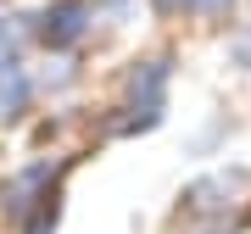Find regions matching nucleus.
Wrapping results in <instances>:
<instances>
[{
	"label": "nucleus",
	"instance_id": "nucleus-1",
	"mask_svg": "<svg viewBox=\"0 0 251 234\" xmlns=\"http://www.w3.org/2000/svg\"><path fill=\"white\" fill-rule=\"evenodd\" d=\"M168 84H173V56H151V62H134L128 72V100L123 117L112 123V134H151L168 112Z\"/></svg>",
	"mask_w": 251,
	"mask_h": 234
},
{
	"label": "nucleus",
	"instance_id": "nucleus-2",
	"mask_svg": "<svg viewBox=\"0 0 251 234\" xmlns=\"http://www.w3.org/2000/svg\"><path fill=\"white\" fill-rule=\"evenodd\" d=\"M251 184V173L246 167H229V173H206V179H196L184 189V212H196V217H229V201H234V189H246Z\"/></svg>",
	"mask_w": 251,
	"mask_h": 234
},
{
	"label": "nucleus",
	"instance_id": "nucleus-3",
	"mask_svg": "<svg viewBox=\"0 0 251 234\" xmlns=\"http://www.w3.org/2000/svg\"><path fill=\"white\" fill-rule=\"evenodd\" d=\"M90 23H95V6H90V0H56V6H45V17H39L34 34L45 39L50 50H73L84 34H90Z\"/></svg>",
	"mask_w": 251,
	"mask_h": 234
},
{
	"label": "nucleus",
	"instance_id": "nucleus-4",
	"mask_svg": "<svg viewBox=\"0 0 251 234\" xmlns=\"http://www.w3.org/2000/svg\"><path fill=\"white\" fill-rule=\"evenodd\" d=\"M34 100V84L17 62H0V117H23V106Z\"/></svg>",
	"mask_w": 251,
	"mask_h": 234
},
{
	"label": "nucleus",
	"instance_id": "nucleus-5",
	"mask_svg": "<svg viewBox=\"0 0 251 234\" xmlns=\"http://www.w3.org/2000/svg\"><path fill=\"white\" fill-rule=\"evenodd\" d=\"M56 217H62V201H56V195H50V201H45V207H39V212H34V223H28V234H56Z\"/></svg>",
	"mask_w": 251,
	"mask_h": 234
},
{
	"label": "nucleus",
	"instance_id": "nucleus-6",
	"mask_svg": "<svg viewBox=\"0 0 251 234\" xmlns=\"http://www.w3.org/2000/svg\"><path fill=\"white\" fill-rule=\"evenodd\" d=\"M229 62H234V67H251V23L229 39Z\"/></svg>",
	"mask_w": 251,
	"mask_h": 234
},
{
	"label": "nucleus",
	"instance_id": "nucleus-7",
	"mask_svg": "<svg viewBox=\"0 0 251 234\" xmlns=\"http://www.w3.org/2000/svg\"><path fill=\"white\" fill-rule=\"evenodd\" d=\"M156 17H179V11H196V0H151Z\"/></svg>",
	"mask_w": 251,
	"mask_h": 234
},
{
	"label": "nucleus",
	"instance_id": "nucleus-8",
	"mask_svg": "<svg viewBox=\"0 0 251 234\" xmlns=\"http://www.w3.org/2000/svg\"><path fill=\"white\" fill-rule=\"evenodd\" d=\"M229 6H234V0H196L201 17H229Z\"/></svg>",
	"mask_w": 251,
	"mask_h": 234
}]
</instances>
